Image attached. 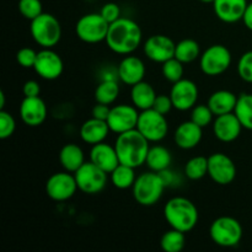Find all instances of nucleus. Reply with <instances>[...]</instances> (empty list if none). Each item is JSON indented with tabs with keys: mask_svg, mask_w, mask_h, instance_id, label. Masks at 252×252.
<instances>
[{
	"mask_svg": "<svg viewBox=\"0 0 252 252\" xmlns=\"http://www.w3.org/2000/svg\"><path fill=\"white\" fill-rule=\"evenodd\" d=\"M143 39V32L139 25L128 17H120L110 24L106 44L108 48L120 56H128L138 49Z\"/></svg>",
	"mask_w": 252,
	"mask_h": 252,
	"instance_id": "obj_1",
	"label": "nucleus"
},
{
	"mask_svg": "<svg viewBox=\"0 0 252 252\" xmlns=\"http://www.w3.org/2000/svg\"><path fill=\"white\" fill-rule=\"evenodd\" d=\"M149 143V140L137 128L118 134L115 142V148L120 164L134 169L144 165L150 149Z\"/></svg>",
	"mask_w": 252,
	"mask_h": 252,
	"instance_id": "obj_2",
	"label": "nucleus"
},
{
	"mask_svg": "<svg viewBox=\"0 0 252 252\" xmlns=\"http://www.w3.org/2000/svg\"><path fill=\"white\" fill-rule=\"evenodd\" d=\"M164 218L171 228L189 233L196 228L199 219L197 207L186 197H174L164 207Z\"/></svg>",
	"mask_w": 252,
	"mask_h": 252,
	"instance_id": "obj_3",
	"label": "nucleus"
},
{
	"mask_svg": "<svg viewBox=\"0 0 252 252\" xmlns=\"http://www.w3.org/2000/svg\"><path fill=\"white\" fill-rule=\"evenodd\" d=\"M166 186V182L160 172H143L135 180L132 187V193L138 204L143 207H152L161 199Z\"/></svg>",
	"mask_w": 252,
	"mask_h": 252,
	"instance_id": "obj_4",
	"label": "nucleus"
},
{
	"mask_svg": "<svg viewBox=\"0 0 252 252\" xmlns=\"http://www.w3.org/2000/svg\"><path fill=\"white\" fill-rule=\"evenodd\" d=\"M30 32L33 41L42 48H53L62 38L61 22L56 16L47 12H42L32 20Z\"/></svg>",
	"mask_w": 252,
	"mask_h": 252,
	"instance_id": "obj_5",
	"label": "nucleus"
},
{
	"mask_svg": "<svg viewBox=\"0 0 252 252\" xmlns=\"http://www.w3.org/2000/svg\"><path fill=\"white\" fill-rule=\"evenodd\" d=\"M209 235L220 248H235L243 239V226L233 217H219L211 224Z\"/></svg>",
	"mask_w": 252,
	"mask_h": 252,
	"instance_id": "obj_6",
	"label": "nucleus"
},
{
	"mask_svg": "<svg viewBox=\"0 0 252 252\" xmlns=\"http://www.w3.org/2000/svg\"><path fill=\"white\" fill-rule=\"evenodd\" d=\"M110 24L102 17L100 12H90L83 15L76 21L75 33L80 41L89 44H96L106 41Z\"/></svg>",
	"mask_w": 252,
	"mask_h": 252,
	"instance_id": "obj_7",
	"label": "nucleus"
},
{
	"mask_svg": "<svg viewBox=\"0 0 252 252\" xmlns=\"http://www.w3.org/2000/svg\"><path fill=\"white\" fill-rule=\"evenodd\" d=\"M231 53L223 44H212L199 57V66L204 75L219 76L231 65Z\"/></svg>",
	"mask_w": 252,
	"mask_h": 252,
	"instance_id": "obj_8",
	"label": "nucleus"
},
{
	"mask_svg": "<svg viewBox=\"0 0 252 252\" xmlns=\"http://www.w3.org/2000/svg\"><path fill=\"white\" fill-rule=\"evenodd\" d=\"M137 129L149 140L150 143L161 142L169 132V123L166 116L161 115L154 108L140 111L138 118Z\"/></svg>",
	"mask_w": 252,
	"mask_h": 252,
	"instance_id": "obj_9",
	"label": "nucleus"
},
{
	"mask_svg": "<svg viewBox=\"0 0 252 252\" xmlns=\"http://www.w3.org/2000/svg\"><path fill=\"white\" fill-rule=\"evenodd\" d=\"M79 191L85 194H97L105 189L108 174L91 161L85 162L74 172Z\"/></svg>",
	"mask_w": 252,
	"mask_h": 252,
	"instance_id": "obj_10",
	"label": "nucleus"
},
{
	"mask_svg": "<svg viewBox=\"0 0 252 252\" xmlns=\"http://www.w3.org/2000/svg\"><path fill=\"white\" fill-rule=\"evenodd\" d=\"M78 184L74 174L68 171L56 172L46 182V193L52 201L65 202L78 191Z\"/></svg>",
	"mask_w": 252,
	"mask_h": 252,
	"instance_id": "obj_11",
	"label": "nucleus"
},
{
	"mask_svg": "<svg viewBox=\"0 0 252 252\" xmlns=\"http://www.w3.org/2000/svg\"><path fill=\"white\" fill-rule=\"evenodd\" d=\"M138 108L133 105H117L111 107L110 115L107 118V125L110 130L116 134H122L137 128L139 112Z\"/></svg>",
	"mask_w": 252,
	"mask_h": 252,
	"instance_id": "obj_12",
	"label": "nucleus"
},
{
	"mask_svg": "<svg viewBox=\"0 0 252 252\" xmlns=\"http://www.w3.org/2000/svg\"><path fill=\"white\" fill-rule=\"evenodd\" d=\"M208 176L217 185L228 186L236 177L235 164L226 154L214 153L208 157Z\"/></svg>",
	"mask_w": 252,
	"mask_h": 252,
	"instance_id": "obj_13",
	"label": "nucleus"
},
{
	"mask_svg": "<svg viewBox=\"0 0 252 252\" xmlns=\"http://www.w3.org/2000/svg\"><path fill=\"white\" fill-rule=\"evenodd\" d=\"M198 96V86L189 79H181L177 83H174L170 91V97L172 100L174 108L182 112L192 110L196 106Z\"/></svg>",
	"mask_w": 252,
	"mask_h": 252,
	"instance_id": "obj_14",
	"label": "nucleus"
},
{
	"mask_svg": "<svg viewBox=\"0 0 252 252\" xmlns=\"http://www.w3.org/2000/svg\"><path fill=\"white\" fill-rule=\"evenodd\" d=\"M33 69L39 78L44 80H56L63 74V59L52 48H42L37 53Z\"/></svg>",
	"mask_w": 252,
	"mask_h": 252,
	"instance_id": "obj_15",
	"label": "nucleus"
},
{
	"mask_svg": "<svg viewBox=\"0 0 252 252\" xmlns=\"http://www.w3.org/2000/svg\"><path fill=\"white\" fill-rule=\"evenodd\" d=\"M176 43L165 34H153L144 42L143 51L144 54L155 63H165L175 57Z\"/></svg>",
	"mask_w": 252,
	"mask_h": 252,
	"instance_id": "obj_16",
	"label": "nucleus"
},
{
	"mask_svg": "<svg viewBox=\"0 0 252 252\" xmlns=\"http://www.w3.org/2000/svg\"><path fill=\"white\" fill-rule=\"evenodd\" d=\"M243 128L234 112L216 116V120L213 121L214 137L221 143H233L240 137Z\"/></svg>",
	"mask_w": 252,
	"mask_h": 252,
	"instance_id": "obj_17",
	"label": "nucleus"
},
{
	"mask_svg": "<svg viewBox=\"0 0 252 252\" xmlns=\"http://www.w3.org/2000/svg\"><path fill=\"white\" fill-rule=\"evenodd\" d=\"M20 117L29 127H39L47 118V105L39 96L25 97L20 105Z\"/></svg>",
	"mask_w": 252,
	"mask_h": 252,
	"instance_id": "obj_18",
	"label": "nucleus"
},
{
	"mask_svg": "<svg viewBox=\"0 0 252 252\" xmlns=\"http://www.w3.org/2000/svg\"><path fill=\"white\" fill-rule=\"evenodd\" d=\"M117 71L118 80L121 83L133 86L144 80L147 69H145V64L142 59L132 56V54H128V56H125V58L120 62L117 66Z\"/></svg>",
	"mask_w": 252,
	"mask_h": 252,
	"instance_id": "obj_19",
	"label": "nucleus"
},
{
	"mask_svg": "<svg viewBox=\"0 0 252 252\" xmlns=\"http://www.w3.org/2000/svg\"><path fill=\"white\" fill-rule=\"evenodd\" d=\"M248 5V0H214L213 9L220 21L235 24L243 20Z\"/></svg>",
	"mask_w": 252,
	"mask_h": 252,
	"instance_id": "obj_20",
	"label": "nucleus"
},
{
	"mask_svg": "<svg viewBox=\"0 0 252 252\" xmlns=\"http://www.w3.org/2000/svg\"><path fill=\"white\" fill-rule=\"evenodd\" d=\"M90 161L108 175L120 165L115 145L112 147L105 142L93 145L90 150Z\"/></svg>",
	"mask_w": 252,
	"mask_h": 252,
	"instance_id": "obj_21",
	"label": "nucleus"
},
{
	"mask_svg": "<svg viewBox=\"0 0 252 252\" xmlns=\"http://www.w3.org/2000/svg\"><path fill=\"white\" fill-rule=\"evenodd\" d=\"M202 137H203V128L191 120L182 122L174 133L175 144L184 150L196 148L201 143Z\"/></svg>",
	"mask_w": 252,
	"mask_h": 252,
	"instance_id": "obj_22",
	"label": "nucleus"
},
{
	"mask_svg": "<svg viewBox=\"0 0 252 252\" xmlns=\"http://www.w3.org/2000/svg\"><path fill=\"white\" fill-rule=\"evenodd\" d=\"M110 127L107 125V121L97 120L95 117H91L90 120H86L80 127V138L84 143L90 145L98 144V143L105 142L110 133Z\"/></svg>",
	"mask_w": 252,
	"mask_h": 252,
	"instance_id": "obj_23",
	"label": "nucleus"
},
{
	"mask_svg": "<svg viewBox=\"0 0 252 252\" xmlns=\"http://www.w3.org/2000/svg\"><path fill=\"white\" fill-rule=\"evenodd\" d=\"M236 102L238 96L229 90H218L209 96L207 105L209 106L214 116H220L234 112Z\"/></svg>",
	"mask_w": 252,
	"mask_h": 252,
	"instance_id": "obj_24",
	"label": "nucleus"
},
{
	"mask_svg": "<svg viewBox=\"0 0 252 252\" xmlns=\"http://www.w3.org/2000/svg\"><path fill=\"white\" fill-rule=\"evenodd\" d=\"M157 96L158 95L155 93L154 88L144 80L133 85L132 89H130V101H132V105L137 107L139 111L153 108Z\"/></svg>",
	"mask_w": 252,
	"mask_h": 252,
	"instance_id": "obj_25",
	"label": "nucleus"
},
{
	"mask_svg": "<svg viewBox=\"0 0 252 252\" xmlns=\"http://www.w3.org/2000/svg\"><path fill=\"white\" fill-rule=\"evenodd\" d=\"M59 162L65 171L74 174L86 162L85 155L78 144L69 143L64 145L59 152Z\"/></svg>",
	"mask_w": 252,
	"mask_h": 252,
	"instance_id": "obj_26",
	"label": "nucleus"
},
{
	"mask_svg": "<svg viewBox=\"0 0 252 252\" xmlns=\"http://www.w3.org/2000/svg\"><path fill=\"white\" fill-rule=\"evenodd\" d=\"M171 161V153L167 148L162 145H154V147H150L145 165L149 167L150 171L162 172L169 169Z\"/></svg>",
	"mask_w": 252,
	"mask_h": 252,
	"instance_id": "obj_27",
	"label": "nucleus"
},
{
	"mask_svg": "<svg viewBox=\"0 0 252 252\" xmlns=\"http://www.w3.org/2000/svg\"><path fill=\"white\" fill-rule=\"evenodd\" d=\"M134 167L127 166V165L120 164L110 174L111 184L118 189H132L134 185L137 176H135Z\"/></svg>",
	"mask_w": 252,
	"mask_h": 252,
	"instance_id": "obj_28",
	"label": "nucleus"
},
{
	"mask_svg": "<svg viewBox=\"0 0 252 252\" xmlns=\"http://www.w3.org/2000/svg\"><path fill=\"white\" fill-rule=\"evenodd\" d=\"M95 100L98 103L112 105L120 96V85L117 80H101L95 89Z\"/></svg>",
	"mask_w": 252,
	"mask_h": 252,
	"instance_id": "obj_29",
	"label": "nucleus"
},
{
	"mask_svg": "<svg viewBox=\"0 0 252 252\" xmlns=\"http://www.w3.org/2000/svg\"><path fill=\"white\" fill-rule=\"evenodd\" d=\"M201 57V47L198 42L192 38H185L176 44L175 58L181 63L189 64Z\"/></svg>",
	"mask_w": 252,
	"mask_h": 252,
	"instance_id": "obj_30",
	"label": "nucleus"
},
{
	"mask_svg": "<svg viewBox=\"0 0 252 252\" xmlns=\"http://www.w3.org/2000/svg\"><path fill=\"white\" fill-rule=\"evenodd\" d=\"M234 113L245 129L252 130V94H241L238 96Z\"/></svg>",
	"mask_w": 252,
	"mask_h": 252,
	"instance_id": "obj_31",
	"label": "nucleus"
},
{
	"mask_svg": "<svg viewBox=\"0 0 252 252\" xmlns=\"http://www.w3.org/2000/svg\"><path fill=\"white\" fill-rule=\"evenodd\" d=\"M186 245V236L185 233L171 228L165 231L160 240V248L164 252H181Z\"/></svg>",
	"mask_w": 252,
	"mask_h": 252,
	"instance_id": "obj_32",
	"label": "nucleus"
},
{
	"mask_svg": "<svg viewBox=\"0 0 252 252\" xmlns=\"http://www.w3.org/2000/svg\"><path fill=\"white\" fill-rule=\"evenodd\" d=\"M185 175L191 181L203 179L206 175H208V158L198 155L189 159L185 165Z\"/></svg>",
	"mask_w": 252,
	"mask_h": 252,
	"instance_id": "obj_33",
	"label": "nucleus"
},
{
	"mask_svg": "<svg viewBox=\"0 0 252 252\" xmlns=\"http://www.w3.org/2000/svg\"><path fill=\"white\" fill-rule=\"evenodd\" d=\"M184 63H181V62H180L179 59L175 58V57L169 59V61H166L165 63H162V76L171 84L177 83L179 80L184 79Z\"/></svg>",
	"mask_w": 252,
	"mask_h": 252,
	"instance_id": "obj_34",
	"label": "nucleus"
},
{
	"mask_svg": "<svg viewBox=\"0 0 252 252\" xmlns=\"http://www.w3.org/2000/svg\"><path fill=\"white\" fill-rule=\"evenodd\" d=\"M17 7H19L20 14L30 21L34 20L43 12L41 0H19Z\"/></svg>",
	"mask_w": 252,
	"mask_h": 252,
	"instance_id": "obj_35",
	"label": "nucleus"
},
{
	"mask_svg": "<svg viewBox=\"0 0 252 252\" xmlns=\"http://www.w3.org/2000/svg\"><path fill=\"white\" fill-rule=\"evenodd\" d=\"M214 113L208 105H196L192 108L191 121H193L199 127L204 128L209 125H213Z\"/></svg>",
	"mask_w": 252,
	"mask_h": 252,
	"instance_id": "obj_36",
	"label": "nucleus"
},
{
	"mask_svg": "<svg viewBox=\"0 0 252 252\" xmlns=\"http://www.w3.org/2000/svg\"><path fill=\"white\" fill-rule=\"evenodd\" d=\"M16 129V121L11 113L0 110V139L5 140L11 137Z\"/></svg>",
	"mask_w": 252,
	"mask_h": 252,
	"instance_id": "obj_37",
	"label": "nucleus"
},
{
	"mask_svg": "<svg viewBox=\"0 0 252 252\" xmlns=\"http://www.w3.org/2000/svg\"><path fill=\"white\" fill-rule=\"evenodd\" d=\"M238 74L245 83L252 84V51L245 52L238 62Z\"/></svg>",
	"mask_w": 252,
	"mask_h": 252,
	"instance_id": "obj_38",
	"label": "nucleus"
},
{
	"mask_svg": "<svg viewBox=\"0 0 252 252\" xmlns=\"http://www.w3.org/2000/svg\"><path fill=\"white\" fill-rule=\"evenodd\" d=\"M37 53H38V52L30 48V47H24V48L17 51L16 62L22 66V68H33L37 59Z\"/></svg>",
	"mask_w": 252,
	"mask_h": 252,
	"instance_id": "obj_39",
	"label": "nucleus"
},
{
	"mask_svg": "<svg viewBox=\"0 0 252 252\" xmlns=\"http://www.w3.org/2000/svg\"><path fill=\"white\" fill-rule=\"evenodd\" d=\"M100 14L102 15V17L108 24H112V22L117 21L120 17H122L121 16V7L116 2H107V4L103 5L101 7Z\"/></svg>",
	"mask_w": 252,
	"mask_h": 252,
	"instance_id": "obj_40",
	"label": "nucleus"
},
{
	"mask_svg": "<svg viewBox=\"0 0 252 252\" xmlns=\"http://www.w3.org/2000/svg\"><path fill=\"white\" fill-rule=\"evenodd\" d=\"M153 108L161 113V115L166 116L174 108L170 95H158L157 98H155L154 105H153Z\"/></svg>",
	"mask_w": 252,
	"mask_h": 252,
	"instance_id": "obj_41",
	"label": "nucleus"
},
{
	"mask_svg": "<svg viewBox=\"0 0 252 252\" xmlns=\"http://www.w3.org/2000/svg\"><path fill=\"white\" fill-rule=\"evenodd\" d=\"M25 97H36L41 94V86L36 80H27L22 88Z\"/></svg>",
	"mask_w": 252,
	"mask_h": 252,
	"instance_id": "obj_42",
	"label": "nucleus"
},
{
	"mask_svg": "<svg viewBox=\"0 0 252 252\" xmlns=\"http://www.w3.org/2000/svg\"><path fill=\"white\" fill-rule=\"evenodd\" d=\"M111 107L105 103H98L96 102V105L93 108V117L97 118V120L107 121L108 115H110Z\"/></svg>",
	"mask_w": 252,
	"mask_h": 252,
	"instance_id": "obj_43",
	"label": "nucleus"
},
{
	"mask_svg": "<svg viewBox=\"0 0 252 252\" xmlns=\"http://www.w3.org/2000/svg\"><path fill=\"white\" fill-rule=\"evenodd\" d=\"M243 21L244 24H245V26L248 27L250 31H252V2L248 5V7H246L245 10V14H244V17H243Z\"/></svg>",
	"mask_w": 252,
	"mask_h": 252,
	"instance_id": "obj_44",
	"label": "nucleus"
},
{
	"mask_svg": "<svg viewBox=\"0 0 252 252\" xmlns=\"http://www.w3.org/2000/svg\"><path fill=\"white\" fill-rule=\"evenodd\" d=\"M5 103H6V100H5V94L4 91H0V110H4Z\"/></svg>",
	"mask_w": 252,
	"mask_h": 252,
	"instance_id": "obj_45",
	"label": "nucleus"
},
{
	"mask_svg": "<svg viewBox=\"0 0 252 252\" xmlns=\"http://www.w3.org/2000/svg\"><path fill=\"white\" fill-rule=\"evenodd\" d=\"M199 1L202 2H206V4H213L214 0H199Z\"/></svg>",
	"mask_w": 252,
	"mask_h": 252,
	"instance_id": "obj_46",
	"label": "nucleus"
}]
</instances>
